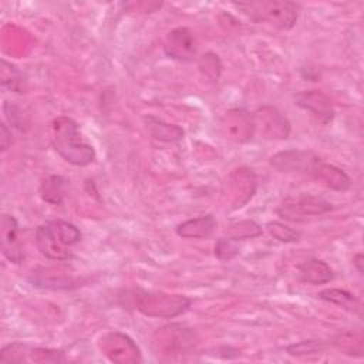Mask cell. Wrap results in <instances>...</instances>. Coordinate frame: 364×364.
Here are the masks:
<instances>
[{"label":"cell","instance_id":"6da1fadb","mask_svg":"<svg viewBox=\"0 0 364 364\" xmlns=\"http://www.w3.org/2000/svg\"><path fill=\"white\" fill-rule=\"evenodd\" d=\"M51 144L71 165L87 166L95 159V149L84 141L78 124L70 117H57L51 122Z\"/></svg>","mask_w":364,"mask_h":364},{"label":"cell","instance_id":"7a4b0ae2","mask_svg":"<svg viewBox=\"0 0 364 364\" xmlns=\"http://www.w3.org/2000/svg\"><path fill=\"white\" fill-rule=\"evenodd\" d=\"M192 300L183 294H171L164 291L136 290L134 293L135 309L148 317L172 318L185 313Z\"/></svg>","mask_w":364,"mask_h":364},{"label":"cell","instance_id":"3957f363","mask_svg":"<svg viewBox=\"0 0 364 364\" xmlns=\"http://www.w3.org/2000/svg\"><path fill=\"white\" fill-rule=\"evenodd\" d=\"M240 7H246L250 17L255 21H267L279 30H290L294 27L299 18V6L293 1L270 0L256 3H240Z\"/></svg>","mask_w":364,"mask_h":364},{"label":"cell","instance_id":"277c9868","mask_svg":"<svg viewBox=\"0 0 364 364\" xmlns=\"http://www.w3.org/2000/svg\"><path fill=\"white\" fill-rule=\"evenodd\" d=\"M330 210H333V205L328 200L314 195L303 193L283 199L277 208V215L286 220L303 222L309 216L324 215Z\"/></svg>","mask_w":364,"mask_h":364},{"label":"cell","instance_id":"5b68a950","mask_svg":"<svg viewBox=\"0 0 364 364\" xmlns=\"http://www.w3.org/2000/svg\"><path fill=\"white\" fill-rule=\"evenodd\" d=\"M100 350L114 363H138L141 351L135 341L119 331H109L100 338Z\"/></svg>","mask_w":364,"mask_h":364},{"label":"cell","instance_id":"8992f818","mask_svg":"<svg viewBox=\"0 0 364 364\" xmlns=\"http://www.w3.org/2000/svg\"><path fill=\"white\" fill-rule=\"evenodd\" d=\"M63 363L65 357L60 350L30 347L23 343H11L1 350V363Z\"/></svg>","mask_w":364,"mask_h":364},{"label":"cell","instance_id":"52a82bcc","mask_svg":"<svg viewBox=\"0 0 364 364\" xmlns=\"http://www.w3.org/2000/svg\"><path fill=\"white\" fill-rule=\"evenodd\" d=\"M255 129L267 139H286L290 134L289 119L274 107L263 105L253 114Z\"/></svg>","mask_w":364,"mask_h":364},{"label":"cell","instance_id":"ba28073f","mask_svg":"<svg viewBox=\"0 0 364 364\" xmlns=\"http://www.w3.org/2000/svg\"><path fill=\"white\" fill-rule=\"evenodd\" d=\"M220 128L226 139L237 144L247 142L255 134L253 114L245 108L229 109L220 121Z\"/></svg>","mask_w":364,"mask_h":364},{"label":"cell","instance_id":"9c48e42d","mask_svg":"<svg viewBox=\"0 0 364 364\" xmlns=\"http://www.w3.org/2000/svg\"><path fill=\"white\" fill-rule=\"evenodd\" d=\"M320 159L316 154L301 149H286L270 158V165L279 172H294L309 175L314 164Z\"/></svg>","mask_w":364,"mask_h":364},{"label":"cell","instance_id":"30bf717a","mask_svg":"<svg viewBox=\"0 0 364 364\" xmlns=\"http://www.w3.org/2000/svg\"><path fill=\"white\" fill-rule=\"evenodd\" d=\"M198 44L195 34L188 27L171 30L164 43V51L168 57L178 61H191L196 55Z\"/></svg>","mask_w":364,"mask_h":364},{"label":"cell","instance_id":"8fae6325","mask_svg":"<svg viewBox=\"0 0 364 364\" xmlns=\"http://www.w3.org/2000/svg\"><path fill=\"white\" fill-rule=\"evenodd\" d=\"M226 182L230 202L235 209L247 203L249 199L255 195L257 186L255 172L246 166L233 169Z\"/></svg>","mask_w":364,"mask_h":364},{"label":"cell","instance_id":"7c38bea8","mask_svg":"<svg viewBox=\"0 0 364 364\" xmlns=\"http://www.w3.org/2000/svg\"><path fill=\"white\" fill-rule=\"evenodd\" d=\"M294 104L304 111H309L321 124L331 122L336 114L330 98L318 90L297 92L294 95Z\"/></svg>","mask_w":364,"mask_h":364},{"label":"cell","instance_id":"4fadbf2b","mask_svg":"<svg viewBox=\"0 0 364 364\" xmlns=\"http://www.w3.org/2000/svg\"><path fill=\"white\" fill-rule=\"evenodd\" d=\"M36 246L40 250V253L50 259V260H57V262H65L73 257V252L70 250L68 246H65L57 235L51 230L48 223L40 225L36 229Z\"/></svg>","mask_w":364,"mask_h":364},{"label":"cell","instance_id":"5bb4252c","mask_svg":"<svg viewBox=\"0 0 364 364\" xmlns=\"http://www.w3.org/2000/svg\"><path fill=\"white\" fill-rule=\"evenodd\" d=\"M309 175L314 178L318 183L333 191L346 192L351 186V178L341 168L333 164H327L321 158L314 164Z\"/></svg>","mask_w":364,"mask_h":364},{"label":"cell","instance_id":"9a60e30c","mask_svg":"<svg viewBox=\"0 0 364 364\" xmlns=\"http://www.w3.org/2000/svg\"><path fill=\"white\" fill-rule=\"evenodd\" d=\"M1 252L4 257L18 264L24 259L23 247L18 240V223L14 216L9 213L1 215Z\"/></svg>","mask_w":364,"mask_h":364},{"label":"cell","instance_id":"2e32d148","mask_svg":"<svg viewBox=\"0 0 364 364\" xmlns=\"http://www.w3.org/2000/svg\"><path fill=\"white\" fill-rule=\"evenodd\" d=\"M156 343L166 351V353H176L178 350L185 351L188 347H191L193 341V333L191 328H186L181 324H171L165 326L162 328H158L156 334Z\"/></svg>","mask_w":364,"mask_h":364},{"label":"cell","instance_id":"e0dca14e","mask_svg":"<svg viewBox=\"0 0 364 364\" xmlns=\"http://www.w3.org/2000/svg\"><path fill=\"white\" fill-rule=\"evenodd\" d=\"M216 225L218 223L212 215H203L179 223L176 226V233L183 239H205L213 233Z\"/></svg>","mask_w":364,"mask_h":364},{"label":"cell","instance_id":"ac0fdd59","mask_svg":"<svg viewBox=\"0 0 364 364\" xmlns=\"http://www.w3.org/2000/svg\"><path fill=\"white\" fill-rule=\"evenodd\" d=\"M297 272H299V277L301 282L314 284V286L326 284L333 279L331 267L326 262L316 259V257L304 260L297 267Z\"/></svg>","mask_w":364,"mask_h":364},{"label":"cell","instance_id":"d6986e66","mask_svg":"<svg viewBox=\"0 0 364 364\" xmlns=\"http://www.w3.org/2000/svg\"><path fill=\"white\" fill-rule=\"evenodd\" d=\"M30 282L43 289H71L78 286V282L73 276H65L64 273L51 269L33 270L30 274Z\"/></svg>","mask_w":364,"mask_h":364},{"label":"cell","instance_id":"ffe728a7","mask_svg":"<svg viewBox=\"0 0 364 364\" xmlns=\"http://www.w3.org/2000/svg\"><path fill=\"white\" fill-rule=\"evenodd\" d=\"M70 191V181L61 175L47 176L40 186V196L51 205H61Z\"/></svg>","mask_w":364,"mask_h":364},{"label":"cell","instance_id":"44dd1931","mask_svg":"<svg viewBox=\"0 0 364 364\" xmlns=\"http://www.w3.org/2000/svg\"><path fill=\"white\" fill-rule=\"evenodd\" d=\"M145 124H146L149 134L155 139L162 141V142H176V141H181L185 135V131L181 127H178L175 124L165 122V121L151 117V115L145 117Z\"/></svg>","mask_w":364,"mask_h":364},{"label":"cell","instance_id":"7402d4cb","mask_svg":"<svg viewBox=\"0 0 364 364\" xmlns=\"http://www.w3.org/2000/svg\"><path fill=\"white\" fill-rule=\"evenodd\" d=\"M321 300L324 301H328V303H333L350 313H354V314H361V301L350 291L347 290H343V289H326V290H321L318 294H317Z\"/></svg>","mask_w":364,"mask_h":364},{"label":"cell","instance_id":"603a6c76","mask_svg":"<svg viewBox=\"0 0 364 364\" xmlns=\"http://www.w3.org/2000/svg\"><path fill=\"white\" fill-rule=\"evenodd\" d=\"M225 233L228 237L239 242V240H245V239H253L262 235V228L259 223H256L255 220L250 219H245V220H239V222H233L230 223L226 229Z\"/></svg>","mask_w":364,"mask_h":364},{"label":"cell","instance_id":"cb8c5ba5","mask_svg":"<svg viewBox=\"0 0 364 364\" xmlns=\"http://www.w3.org/2000/svg\"><path fill=\"white\" fill-rule=\"evenodd\" d=\"M48 226L51 228V230L57 235V237L68 247H71L73 245L78 243L81 240V232L80 229L70 223V222H65V220H51V222H47Z\"/></svg>","mask_w":364,"mask_h":364},{"label":"cell","instance_id":"d4e9b609","mask_svg":"<svg viewBox=\"0 0 364 364\" xmlns=\"http://www.w3.org/2000/svg\"><path fill=\"white\" fill-rule=\"evenodd\" d=\"M333 344L338 350L344 351V354H347V355H357V357L363 355L361 336L353 334L351 331H344V333H338L337 336H334Z\"/></svg>","mask_w":364,"mask_h":364},{"label":"cell","instance_id":"484cf974","mask_svg":"<svg viewBox=\"0 0 364 364\" xmlns=\"http://www.w3.org/2000/svg\"><path fill=\"white\" fill-rule=\"evenodd\" d=\"M1 84L14 92H24L26 90L21 71L16 65L9 64L6 60H1Z\"/></svg>","mask_w":364,"mask_h":364},{"label":"cell","instance_id":"4316f807","mask_svg":"<svg viewBox=\"0 0 364 364\" xmlns=\"http://www.w3.org/2000/svg\"><path fill=\"white\" fill-rule=\"evenodd\" d=\"M326 350V343L321 340H303L286 347V351L294 357H306L321 354Z\"/></svg>","mask_w":364,"mask_h":364},{"label":"cell","instance_id":"83f0119b","mask_svg":"<svg viewBox=\"0 0 364 364\" xmlns=\"http://www.w3.org/2000/svg\"><path fill=\"white\" fill-rule=\"evenodd\" d=\"M266 228L270 236L282 243H294L300 239V233L296 229H291L290 226H286L282 222H269Z\"/></svg>","mask_w":364,"mask_h":364},{"label":"cell","instance_id":"f1b7e54d","mask_svg":"<svg viewBox=\"0 0 364 364\" xmlns=\"http://www.w3.org/2000/svg\"><path fill=\"white\" fill-rule=\"evenodd\" d=\"M199 68L210 81H218L222 73L220 60L215 53L203 54L199 58Z\"/></svg>","mask_w":364,"mask_h":364},{"label":"cell","instance_id":"f546056e","mask_svg":"<svg viewBox=\"0 0 364 364\" xmlns=\"http://www.w3.org/2000/svg\"><path fill=\"white\" fill-rule=\"evenodd\" d=\"M239 255V245L230 237H220L215 245V256L220 262H229Z\"/></svg>","mask_w":364,"mask_h":364},{"label":"cell","instance_id":"4dcf8cb0","mask_svg":"<svg viewBox=\"0 0 364 364\" xmlns=\"http://www.w3.org/2000/svg\"><path fill=\"white\" fill-rule=\"evenodd\" d=\"M4 112H6V117L7 119L10 121V124L18 129H23V125L26 124L24 121V115L21 114L20 108L13 105V104H9V102H4Z\"/></svg>","mask_w":364,"mask_h":364},{"label":"cell","instance_id":"1f68e13d","mask_svg":"<svg viewBox=\"0 0 364 364\" xmlns=\"http://www.w3.org/2000/svg\"><path fill=\"white\" fill-rule=\"evenodd\" d=\"M0 136H1V151H7L11 144V131L7 128L6 122L0 124Z\"/></svg>","mask_w":364,"mask_h":364},{"label":"cell","instance_id":"d6a6232c","mask_svg":"<svg viewBox=\"0 0 364 364\" xmlns=\"http://www.w3.org/2000/svg\"><path fill=\"white\" fill-rule=\"evenodd\" d=\"M363 260H364V257H363V255H361V253H357V255L353 257V264L355 266L357 272H358L361 276L364 274V269H363Z\"/></svg>","mask_w":364,"mask_h":364}]
</instances>
